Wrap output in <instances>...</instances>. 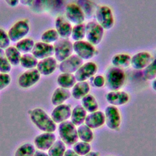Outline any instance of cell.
<instances>
[{
  "mask_svg": "<svg viewBox=\"0 0 156 156\" xmlns=\"http://www.w3.org/2000/svg\"><path fill=\"white\" fill-rule=\"evenodd\" d=\"M30 118L36 127L43 132H54L57 129L56 123L51 117L41 108H35L30 111Z\"/></svg>",
  "mask_w": 156,
  "mask_h": 156,
  "instance_id": "cell-1",
  "label": "cell"
},
{
  "mask_svg": "<svg viewBox=\"0 0 156 156\" xmlns=\"http://www.w3.org/2000/svg\"><path fill=\"white\" fill-rule=\"evenodd\" d=\"M104 78L105 85L110 91L119 90L126 80V76L123 69L115 66L107 69Z\"/></svg>",
  "mask_w": 156,
  "mask_h": 156,
  "instance_id": "cell-2",
  "label": "cell"
},
{
  "mask_svg": "<svg viewBox=\"0 0 156 156\" xmlns=\"http://www.w3.org/2000/svg\"><path fill=\"white\" fill-rule=\"evenodd\" d=\"M58 131L61 140L65 144L73 145L78 141L79 137L77 127L71 121L67 120L60 123Z\"/></svg>",
  "mask_w": 156,
  "mask_h": 156,
  "instance_id": "cell-3",
  "label": "cell"
},
{
  "mask_svg": "<svg viewBox=\"0 0 156 156\" xmlns=\"http://www.w3.org/2000/svg\"><path fill=\"white\" fill-rule=\"evenodd\" d=\"M96 22L104 30H109L114 25V17L112 9L107 5H98L95 14Z\"/></svg>",
  "mask_w": 156,
  "mask_h": 156,
  "instance_id": "cell-4",
  "label": "cell"
},
{
  "mask_svg": "<svg viewBox=\"0 0 156 156\" xmlns=\"http://www.w3.org/2000/svg\"><path fill=\"white\" fill-rule=\"evenodd\" d=\"M54 57L57 62H61L72 55L73 45L68 38H59L54 44Z\"/></svg>",
  "mask_w": 156,
  "mask_h": 156,
  "instance_id": "cell-5",
  "label": "cell"
},
{
  "mask_svg": "<svg viewBox=\"0 0 156 156\" xmlns=\"http://www.w3.org/2000/svg\"><path fill=\"white\" fill-rule=\"evenodd\" d=\"M104 29L96 21H90L85 26V38L93 46L99 44L104 37Z\"/></svg>",
  "mask_w": 156,
  "mask_h": 156,
  "instance_id": "cell-6",
  "label": "cell"
},
{
  "mask_svg": "<svg viewBox=\"0 0 156 156\" xmlns=\"http://www.w3.org/2000/svg\"><path fill=\"white\" fill-rule=\"evenodd\" d=\"M30 30L29 22L26 20L16 21L9 29L7 34L9 38L12 42H17L25 38Z\"/></svg>",
  "mask_w": 156,
  "mask_h": 156,
  "instance_id": "cell-7",
  "label": "cell"
},
{
  "mask_svg": "<svg viewBox=\"0 0 156 156\" xmlns=\"http://www.w3.org/2000/svg\"><path fill=\"white\" fill-rule=\"evenodd\" d=\"M73 45V51L82 60H89L98 54L94 46L87 41H77Z\"/></svg>",
  "mask_w": 156,
  "mask_h": 156,
  "instance_id": "cell-8",
  "label": "cell"
},
{
  "mask_svg": "<svg viewBox=\"0 0 156 156\" xmlns=\"http://www.w3.org/2000/svg\"><path fill=\"white\" fill-rule=\"evenodd\" d=\"M105 124L108 128L111 130L118 129L121 125V113L116 106L108 105L104 111Z\"/></svg>",
  "mask_w": 156,
  "mask_h": 156,
  "instance_id": "cell-9",
  "label": "cell"
},
{
  "mask_svg": "<svg viewBox=\"0 0 156 156\" xmlns=\"http://www.w3.org/2000/svg\"><path fill=\"white\" fill-rule=\"evenodd\" d=\"M41 74L37 68L27 69L18 79V85L22 88H29L35 85L40 79Z\"/></svg>",
  "mask_w": 156,
  "mask_h": 156,
  "instance_id": "cell-10",
  "label": "cell"
},
{
  "mask_svg": "<svg viewBox=\"0 0 156 156\" xmlns=\"http://www.w3.org/2000/svg\"><path fill=\"white\" fill-rule=\"evenodd\" d=\"M83 63V60L76 54H72L60 63L58 68L62 73L73 74L75 73Z\"/></svg>",
  "mask_w": 156,
  "mask_h": 156,
  "instance_id": "cell-11",
  "label": "cell"
},
{
  "mask_svg": "<svg viewBox=\"0 0 156 156\" xmlns=\"http://www.w3.org/2000/svg\"><path fill=\"white\" fill-rule=\"evenodd\" d=\"M97 71V65L93 62H88L82 64V65L75 72L74 76L77 82L86 81L93 77Z\"/></svg>",
  "mask_w": 156,
  "mask_h": 156,
  "instance_id": "cell-12",
  "label": "cell"
},
{
  "mask_svg": "<svg viewBox=\"0 0 156 156\" xmlns=\"http://www.w3.org/2000/svg\"><path fill=\"white\" fill-rule=\"evenodd\" d=\"M66 20L75 25L83 23L85 17L80 7L76 4L71 3L66 5L65 9Z\"/></svg>",
  "mask_w": 156,
  "mask_h": 156,
  "instance_id": "cell-13",
  "label": "cell"
},
{
  "mask_svg": "<svg viewBox=\"0 0 156 156\" xmlns=\"http://www.w3.org/2000/svg\"><path fill=\"white\" fill-rule=\"evenodd\" d=\"M56 141V136L54 132H46L38 135L34 139V145L38 150L48 151Z\"/></svg>",
  "mask_w": 156,
  "mask_h": 156,
  "instance_id": "cell-14",
  "label": "cell"
},
{
  "mask_svg": "<svg viewBox=\"0 0 156 156\" xmlns=\"http://www.w3.org/2000/svg\"><path fill=\"white\" fill-rule=\"evenodd\" d=\"M71 111L69 105L62 104L55 106L51 112V117L55 123L60 124L70 118Z\"/></svg>",
  "mask_w": 156,
  "mask_h": 156,
  "instance_id": "cell-15",
  "label": "cell"
},
{
  "mask_svg": "<svg viewBox=\"0 0 156 156\" xmlns=\"http://www.w3.org/2000/svg\"><path fill=\"white\" fill-rule=\"evenodd\" d=\"M31 53L39 60L49 57H52L54 54V46L43 41L35 43Z\"/></svg>",
  "mask_w": 156,
  "mask_h": 156,
  "instance_id": "cell-16",
  "label": "cell"
},
{
  "mask_svg": "<svg viewBox=\"0 0 156 156\" xmlns=\"http://www.w3.org/2000/svg\"><path fill=\"white\" fill-rule=\"evenodd\" d=\"M152 61V57L148 52H138L131 57L130 65L136 70H141L147 67Z\"/></svg>",
  "mask_w": 156,
  "mask_h": 156,
  "instance_id": "cell-17",
  "label": "cell"
},
{
  "mask_svg": "<svg viewBox=\"0 0 156 156\" xmlns=\"http://www.w3.org/2000/svg\"><path fill=\"white\" fill-rule=\"evenodd\" d=\"M129 94L121 90L110 91L106 94V100L107 102L113 106H120L126 104L129 101Z\"/></svg>",
  "mask_w": 156,
  "mask_h": 156,
  "instance_id": "cell-18",
  "label": "cell"
},
{
  "mask_svg": "<svg viewBox=\"0 0 156 156\" xmlns=\"http://www.w3.org/2000/svg\"><path fill=\"white\" fill-rule=\"evenodd\" d=\"M57 66V61L52 56L39 60L36 68L41 75L49 76L55 71Z\"/></svg>",
  "mask_w": 156,
  "mask_h": 156,
  "instance_id": "cell-19",
  "label": "cell"
},
{
  "mask_svg": "<svg viewBox=\"0 0 156 156\" xmlns=\"http://www.w3.org/2000/svg\"><path fill=\"white\" fill-rule=\"evenodd\" d=\"M105 122L104 112L96 110L87 114L84 123L91 129H96L104 126Z\"/></svg>",
  "mask_w": 156,
  "mask_h": 156,
  "instance_id": "cell-20",
  "label": "cell"
},
{
  "mask_svg": "<svg viewBox=\"0 0 156 156\" xmlns=\"http://www.w3.org/2000/svg\"><path fill=\"white\" fill-rule=\"evenodd\" d=\"M55 30L59 37L62 38H68L71 37L73 27L71 23L62 16H58L55 20Z\"/></svg>",
  "mask_w": 156,
  "mask_h": 156,
  "instance_id": "cell-21",
  "label": "cell"
},
{
  "mask_svg": "<svg viewBox=\"0 0 156 156\" xmlns=\"http://www.w3.org/2000/svg\"><path fill=\"white\" fill-rule=\"evenodd\" d=\"M71 93L69 89L59 87L54 91L51 96V102L55 106L64 104L71 97Z\"/></svg>",
  "mask_w": 156,
  "mask_h": 156,
  "instance_id": "cell-22",
  "label": "cell"
},
{
  "mask_svg": "<svg viewBox=\"0 0 156 156\" xmlns=\"http://www.w3.org/2000/svg\"><path fill=\"white\" fill-rule=\"evenodd\" d=\"M90 90V84L87 81L77 82L71 90V96L76 99L79 100L88 94Z\"/></svg>",
  "mask_w": 156,
  "mask_h": 156,
  "instance_id": "cell-23",
  "label": "cell"
},
{
  "mask_svg": "<svg viewBox=\"0 0 156 156\" xmlns=\"http://www.w3.org/2000/svg\"><path fill=\"white\" fill-rule=\"evenodd\" d=\"M87 115V112L82 107V105H77L71 111L70 117L71 121L76 126H79L82 124H84Z\"/></svg>",
  "mask_w": 156,
  "mask_h": 156,
  "instance_id": "cell-24",
  "label": "cell"
},
{
  "mask_svg": "<svg viewBox=\"0 0 156 156\" xmlns=\"http://www.w3.org/2000/svg\"><path fill=\"white\" fill-rule=\"evenodd\" d=\"M77 5L80 7L86 18H91L94 16L97 5L91 0H78Z\"/></svg>",
  "mask_w": 156,
  "mask_h": 156,
  "instance_id": "cell-25",
  "label": "cell"
},
{
  "mask_svg": "<svg viewBox=\"0 0 156 156\" xmlns=\"http://www.w3.org/2000/svg\"><path fill=\"white\" fill-rule=\"evenodd\" d=\"M77 82L75 76L71 73H62L59 74L57 78V83L60 87L66 89H69Z\"/></svg>",
  "mask_w": 156,
  "mask_h": 156,
  "instance_id": "cell-26",
  "label": "cell"
},
{
  "mask_svg": "<svg viewBox=\"0 0 156 156\" xmlns=\"http://www.w3.org/2000/svg\"><path fill=\"white\" fill-rule=\"evenodd\" d=\"M131 57L127 54L120 53L113 56L111 62L113 66L119 68H127L130 65Z\"/></svg>",
  "mask_w": 156,
  "mask_h": 156,
  "instance_id": "cell-27",
  "label": "cell"
},
{
  "mask_svg": "<svg viewBox=\"0 0 156 156\" xmlns=\"http://www.w3.org/2000/svg\"><path fill=\"white\" fill-rule=\"evenodd\" d=\"M81 104L85 110L89 113L95 112L99 108V104L96 99L93 95L89 93L81 99Z\"/></svg>",
  "mask_w": 156,
  "mask_h": 156,
  "instance_id": "cell-28",
  "label": "cell"
},
{
  "mask_svg": "<svg viewBox=\"0 0 156 156\" xmlns=\"http://www.w3.org/2000/svg\"><path fill=\"white\" fill-rule=\"evenodd\" d=\"M4 51L5 55L12 66H18L20 65L22 54L15 46H9Z\"/></svg>",
  "mask_w": 156,
  "mask_h": 156,
  "instance_id": "cell-29",
  "label": "cell"
},
{
  "mask_svg": "<svg viewBox=\"0 0 156 156\" xmlns=\"http://www.w3.org/2000/svg\"><path fill=\"white\" fill-rule=\"evenodd\" d=\"M79 139L80 141L90 143L94 139V133L93 129L88 127L85 124L79 126L77 128Z\"/></svg>",
  "mask_w": 156,
  "mask_h": 156,
  "instance_id": "cell-30",
  "label": "cell"
},
{
  "mask_svg": "<svg viewBox=\"0 0 156 156\" xmlns=\"http://www.w3.org/2000/svg\"><path fill=\"white\" fill-rule=\"evenodd\" d=\"M38 62V60L31 52H29L21 55L20 64L23 68L29 69L36 68Z\"/></svg>",
  "mask_w": 156,
  "mask_h": 156,
  "instance_id": "cell-31",
  "label": "cell"
},
{
  "mask_svg": "<svg viewBox=\"0 0 156 156\" xmlns=\"http://www.w3.org/2000/svg\"><path fill=\"white\" fill-rule=\"evenodd\" d=\"M35 42L31 38H24L16 43L15 47L21 54H26L32 52Z\"/></svg>",
  "mask_w": 156,
  "mask_h": 156,
  "instance_id": "cell-32",
  "label": "cell"
},
{
  "mask_svg": "<svg viewBox=\"0 0 156 156\" xmlns=\"http://www.w3.org/2000/svg\"><path fill=\"white\" fill-rule=\"evenodd\" d=\"M66 150L65 143L61 140H58L48 150V154L49 156H63Z\"/></svg>",
  "mask_w": 156,
  "mask_h": 156,
  "instance_id": "cell-33",
  "label": "cell"
},
{
  "mask_svg": "<svg viewBox=\"0 0 156 156\" xmlns=\"http://www.w3.org/2000/svg\"><path fill=\"white\" fill-rule=\"evenodd\" d=\"M35 151V147L32 144L26 143L17 148L14 156H34Z\"/></svg>",
  "mask_w": 156,
  "mask_h": 156,
  "instance_id": "cell-34",
  "label": "cell"
},
{
  "mask_svg": "<svg viewBox=\"0 0 156 156\" xmlns=\"http://www.w3.org/2000/svg\"><path fill=\"white\" fill-rule=\"evenodd\" d=\"M85 26L84 23L74 25L71 32V38L75 41L83 40L85 37Z\"/></svg>",
  "mask_w": 156,
  "mask_h": 156,
  "instance_id": "cell-35",
  "label": "cell"
},
{
  "mask_svg": "<svg viewBox=\"0 0 156 156\" xmlns=\"http://www.w3.org/2000/svg\"><path fill=\"white\" fill-rule=\"evenodd\" d=\"M59 35L58 34L56 30L51 29L44 31L41 34V40L44 43L52 44L57 41L59 39Z\"/></svg>",
  "mask_w": 156,
  "mask_h": 156,
  "instance_id": "cell-36",
  "label": "cell"
},
{
  "mask_svg": "<svg viewBox=\"0 0 156 156\" xmlns=\"http://www.w3.org/2000/svg\"><path fill=\"white\" fill-rule=\"evenodd\" d=\"M73 149L80 156H84L91 151V147L90 143L85 141H77L73 144Z\"/></svg>",
  "mask_w": 156,
  "mask_h": 156,
  "instance_id": "cell-37",
  "label": "cell"
},
{
  "mask_svg": "<svg viewBox=\"0 0 156 156\" xmlns=\"http://www.w3.org/2000/svg\"><path fill=\"white\" fill-rule=\"evenodd\" d=\"M143 76L147 80H152L156 78V58L152 60L149 65L144 69Z\"/></svg>",
  "mask_w": 156,
  "mask_h": 156,
  "instance_id": "cell-38",
  "label": "cell"
},
{
  "mask_svg": "<svg viewBox=\"0 0 156 156\" xmlns=\"http://www.w3.org/2000/svg\"><path fill=\"white\" fill-rule=\"evenodd\" d=\"M12 69V65L9 62L4 49L0 48V73H9Z\"/></svg>",
  "mask_w": 156,
  "mask_h": 156,
  "instance_id": "cell-39",
  "label": "cell"
},
{
  "mask_svg": "<svg viewBox=\"0 0 156 156\" xmlns=\"http://www.w3.org/2000/svg\"><path fill=\"white\" fill-rule=\"evenodd\" d=\"M10 41L7 32L3 29L0 28V48L5 49L10 46Z\"/></svg>",
  "mask_w": 156,
  "mask_h": 156,
  "instance_id": "cell-40",
  "label": "cell"
},
{
  "mask_svg": "<svg viewBox=\"0 0 156 156\" xmlns=\"http://www.w3.org/2000/svg\"><path fill=\"white\" fill-rule=\"evenodd\" d=\"M12 80L11 76L9 73H0V91L8 87Z\"/></svg>",
  "mask_w": 156,
  "mask_h": 156,
  "instance_id": "cell-41",
  "label": "cell"
},
{
  "mask_svg": "<svg viewBox=\"0 0 156 156\" xmlns=\"http://www.w3.org/2000/svg\"><path fill=\"white\" fill-rule=\"evenodd\" d=\"M92 85L96 88H102L105 85V78L101 75H98L90 78Z\"/></svg>",
  "mask_w": 156,
  "mask_h": 156,
  "instance_id": "cell-42",
  "label": "cell"
},
{
  "mask_svg": "<svg viewBox=\"0 0 156 156\" xmlns=\"http://www.w3.org/2000/svg\"><path fill=\"white\" fill-rule=\"evenodd\" d=\"M6 4L12 7H16L19 4V0H4Z\"/></svg>",
  "mask_w": 156,
  "mask_h": 156,
  "instance_id": "cell-43",
  "label": "cell"
},
{
  "mask_svg": "<svg viewBox=\"0 0 156 156\" xmlns=\"http://www.w3.org/2000/svg\"><path fill=\"white\" fill-rule=\"evenodd\" d=\"M63 156H80V155H79L77 153H76L73 149H68L66 150Z\"/></svg>",
  "mask_w": 156,
  "mask_h": 156,
  "instance_id": "cell-44",
  "label": "cell"
},
{
  "mask_svg": "<svg viewBox=\"0 0 156 156\" xmlns=\"http://www.w3.org/2000/svg\"><path fill=\"white\" fill-rule=\"evenodd\" d=\"M34 0H19L20 3H21L22 5L24 6H31L32 5Z\"/></svg>",
  "mask_w": 156,
  "mask_h": 156,
  "instance_id": "cell-45",
  "label": "cell"
},
{
  "mask_svg": "<svg viewBox=\"0 0 156 156\" xmlns=\"http://www.w3.org/2000/svg\"><path fill=\"white\" fill-rule=\"evenodd\" d=\"M34 156H49L48 153H46L44 151L37 150L35 151Z\"/></svg>",
  "mask_w": 156,
  "mask_h": 156,
  "instance_id": "cell-46",
  "label": "cell"
},
{
  "mask_svg": "<svg viewBox=\"0 0 156 156\" xmlns=\"http://www.w3.org/2000/svg\"><path fill=\"white\" fill-rule=\"evenodd\" d=\"M84 156H99V154L98 152L95 151H90Z\"/></svg>",
  "mask_w": 156,
  "mask_h": 156,
  "instance_id": "cell-47",
  "label": "cell"
},
{
  "mask_svg": "<svg viewBox=\"0 0 156 156\" xmlns=\"http://www.w3.org/2000/svg\"><path fill=\"white\" fill-rule=\"evenodd\" d=\"M151 85H152V89L156 91V78L154 79V80H152V83H151Z\"/></svg>",
  "mask_w": 156,
  "mask_h": 156,
  "instance_id": "cell-48",
  "label": "cell"
},
{
  "mask_svg": "<svg viewBox=\"0 0 156 156\" xmlns=\"http://www.w3.org/2000/svg\"><path fill=\"white\" fill-rule=\"evenodd\" d=\"M107 156H110V155H107Z\"/></svg>",
  "mask_w": 156,
  "mask_h": 156,
  "instance_id": "cell-49",
  "label": "cell"
}]
</instances>
